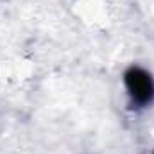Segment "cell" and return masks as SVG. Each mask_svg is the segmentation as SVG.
<instances>
[{
  "label": "cell",
  "instance_id": "obj_1",
  "mask_svg": "<svg viewBox=\"0 0 154 154\" xmlns=\"http://www.w3.org/2000/svg\"><path fill=\"white\" fill-rule=\"evenodd\" d=\"M124 84L133 108H145L154 100V81L140 66H131L124 74Z\"/></svg>",
  "mask_w": 154,
  "mask_h": 154
}]
</instances>
